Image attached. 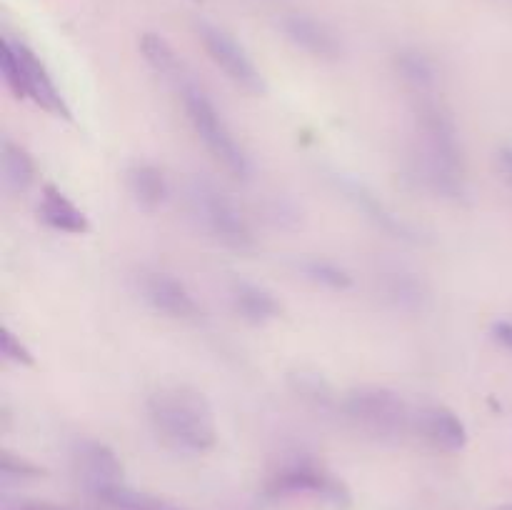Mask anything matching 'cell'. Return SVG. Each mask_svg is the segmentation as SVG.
Listing matches in <instances>:
<instances>
[{"mask_svg":"<svg viewBox=\"0 0 512 510\" xmlns=\"http://www.w3.org/2000/svg\"><path fill=\"white\" fill-rule=\"evenodd\" d=\"M15 510H70V508H60V505H50V503H23Z\"/></svg>","mask_w":512,"mask_h":510,"instance_id":"cell-28","label":"cell"},{"mask_svg":"<svg viewBox=\"0 0 512 510\" xmlns=\"http://www.w3.org/2000/svg\"><path fill=\"white\" fill-rule=\"evenodd\" d=\"M413 428L418 430L425 443L433 445L435 450H443V453H458L468 445V428L448 405L433 403L415 410Z\"/></svg>","mask_w":512,"mask_h":510,"instance_id":"cell-11","label":"cell"},{"mask_svg":"<svg viewBox=\"0 0 512 510\" xmlns=\"http://www.w3.org/2000/svg\"><path fill=\"white\" fill-rule=\"evenodd\" d=\"M155 435L180 453H208L218 443V423L205 393L190 385H165L148 400Z\"/></svg>","mask_w":512,"mask_h":510,"instance_id":"cell-2","label":"cell"},{"mask_svg":"<svg viewBox=\"0 0 512 510\" xmlns=\"http://www.w3.org/2000/svg\"><path fill=\"white\" fill-rule=\"evenodd\" d=\"M230 298H233L235 310L250 323H268L280 315V303L268 288L253 283V280L235 278L230 283Z\"/></svg>","mask_w":512,"mask_h":510,"instance_id":"cell-16","label":"cell"},{"mask_svg":"<svg viewBox=\"0 0 512 510\" xmlns=\"http://www.w3.org/2000/svg\"><path fill=\"white\" fill-rule=\"evenodd\" d=\"M188 205L203 230H208L218 243L228 248H250L253 245V230L243 210L235 205V200L225 193L220 185L208 178L188 180Z\"/></svg>","mask_w":512,"mask_h":510,"instance_id":"cell-6","label":"cell"},{"mask_svg":"<svg viewBox=\"0 0 512 510\" xmlns=\"http://www.w3.org/2000/svg\"><path fill=\"white\" fill-rule=\"evenodd\" d=\"M38 218L48 225L50 230L68 235H85L90 230V220L68 195L55 185H45L38 203Z\"/></svg>","mask_w":512,"mask_h":510,"instance_id":"cell-14","label":"cell"},{"mask_svg":"<svg viewBox=\"0 0 512 510\" xmlns=\"http://www.w3.org/2000/svg\"><path fill=\"white\" fill-rule=\"evenodd\" d=\"M343 413L360 433L375 440H400L413 428V410L395 390L358 385L343 398Z\"/></svg>","mask_w":512,"mask_h":510,"instance_id":"cell-4","label":"cell"},{"mask_svg":"<svg viewBox=\"0 0 512 510\" xmlns=\"http://www.w3.org/2000/svg\"><path fill=\"white\" fill-rule=\"evenodd\" d=\"M503 510H512V505H508V508H503Z\"/></svg>","mask_w":512,"mask_h":510,"instance_id":"cell-29","label":"cell"},{"mask_svg":"<svg viewBox=\"0 0 512 510\" xmlns=\"http://www.w3.org/2000/svg\"><path fill=\"white\" fill-rule=\"evenodd\" d=\"M0 73H3L5 85L15 93V98L33 100L45 113L70 120V108L60 88L55 85L53 75L48 73L43 60L28 45L13 38H3Z\"/></svg>","mask_w":512,"mask_h":510,"instance_id":"cell-5","label":"cell"},{"mask_svg":"<svg viewBox=\"0 0 512 510\" xmlns=\"http://www.w3.org/2000/svg\"><path fill=\"white\" fill-rule=\"evenodd\" d=\"M268 495L273 498H288V495H315L333 508H348L350 490L330 470L318 465L310 458H298L285 463L273 478L268 480Z\"/></svg>","mask_w":512,"mask_h":510,"instance_id":"cell-7","label":"cell"},{"mask_svg":"<svg viewBox=\"0 0 512 510\" xmlns=\"http://www.w3.org/2000/svg\"><path fill=\"white\" fill-rule=\"evenodd\" d=\"M298 270L310 280V283L320 285V288L328 290H350L353 288V275L338 265L335 260L320 258V255H310V258H303L298 263Z\"/></svg>","mask_w":512,"mask_h":510,"instance_id":"cell-22","label":"cell"},{"mask_svg":"<svg viewBox=\"0 0 512 510\" xmlns=\"http://www.w3.org/2000/svg\"><path fill=\"white\" fill-rule=\"evenodd\" d=\"M335 185H338V188L343 190L345 198H348L355 208L363 210L365 218L373 220L380 230H385V233L393 235V238L408 240V243L420 240L418 230H415L408 220L400 218L395 210H390L388 205H385L383 200H380L378 195L368 188V185H363L360 180L350 178V175H343V173L335 175Z\"/></svg>","mask_w":512,"mask_h":510,"instance_id":"cell-10","label":"cell"},{"mask_svg":"<svg viewBox=\"0 0 512 510\" xmlns=\"http://www.w3.org/2000/svg\"><path fill=\"white\" fill-rule=\"evenodd\" d=\"M140 53H143L145 63H148L160 78L170 80L175 88H180L185 80H190L183 60H180V55L175 53L173 45H170L163 35L143 33V38H140Z\"/></svg>","mask_w":512,"mask_h":510,"instance_id":"cell-19","label":"cell"},{"mask_svg":"<svg viewBox=\"0 0 512 510\" xmlns=\"http://www.w3.org/2000/svg\"><path fill=\"white\" fill-rule=\"evenodd\" d=\"M290 385H293V390L300 398L308 400L315 408H328L333 403V388H330V383L320 373L298 370V373L290 375Z\"/></svg>","mask_w":512,"mask_h":510,"instance_id":"cell-23","label":"cell"},{"mask_svg":"<svg viewBox=\"0 0 512 510\" xmlns=\"http://www.w3.org/2000/svg\"><path fill=\"white\" fill-rule=\"evenodd\" d=\"M98 500L115 510H183L180 505H175L173 500L145 493V490H135L130 488L128 483H120L115 485V488L105 490Z\"/></svg>","mask_w":512,"mask_h":510,"instance_id":"cell-21","label":"cell"},{"mask_svg":"<svg viewBox=\"0 0 512 510\" xmlns=\"http://www.w3.org/2000/svg\"><path fill=\"white\" fill-rule=\"evenodd\" d=\"M415 120H418L415 180L438 198L463 200L468 195V180H465L463 143L455 120L435 98L420 100Z\"/></svg>","mask_w":512,"mask_h":510,"instance_id":"cell-1","label":"cell"},{"mask_svg":"<svg viewBox=\"0 0 512 510\" xmlns=\"http://www.w3.org/2000/svg\"><path fill=\"white\" fill-rule=\"evenodd\" d=\"M498 168L503 173V178L512 185V148H508V145H503L498 150Z\"/></svg>","mask_w":512,"mask_h":510,"instance_id":"cell-27","label":"cell"},{"mask_svg":"<svg viewBox=\"0 0 512 510\" xmlns=\"http://www.w3.org/2000/svg\"><path fill=\"white\" fill-rule=\"evenodd\" d=\"M0 353H3L5 360H10V363L15 365H25V368H33L35 365V358L33 353H30L28 345H25L8 325L0 328Z\"/></svg>","mask_w":512,"mask_h":510,"instance_id":"cell-24","label":"cell"},{"mask_svg":"<svg viewBox=\"0 0 512 510\" xmlns=\"http://www.w3.org/2000/svg\"><path fill=\"white\" fill-rule=\"evenodd\" d=\"M70 463H73L75 480H78L93 498H100L105 490L125 483L123 463H120V458L115 455V450L110 448V445L100 443V440H75L73 453H70Z\"/></svg>","mask_w":512,"mask_h":510,"instance_id":"cell-9","label":"cell"},{"mask_svg":"<svg viewBox=\"0 0 512 510\" xmlns=\"http://www.w3.org/2000/svg\"><path fill=\"white\" fill-rule=\"evenodd\" d=\"M378 285L383 298L388 300L393 308L403 310V313H420L428 305V285L423 278L405 268H388L378 275Z\"/></svg>","mask_w":512,"mask_h":510,"instance_id":"cell-15","label":"cell"},{"mask_svg":"<svg viewBox=\"0 0 512 510\" xmlns=\"http://www.w3.org/2000/svg\"><path fill=\"white\" fill-rule=\"evenodd\" d=\"M35 160L30 158L28 150L23 145L13 143V140L3 138L0 143V178L3 185L13 193H25L30 185L35 183Z\"/></svg>","mask_w":512,"mask_h":510,"instance_id":"cell-20","label":"cell"},{"mask_svg":"<svg viewBox=\"0 0 512 510\" xmlns=\"http://www.w3.org/2000/svg\"><path fill=\"white\" fill-rule=\"evenodd\" d=\"M140 293L150 308L168 318H193L198 313L193 293L185 288L183 280L165 270H148L140 275Z\"/></svg>","mask_w":512,"mask_h":510,"instance_id":"cell-12","label":"cell"},{"mask_svg":"<svg viewBox=\"0 0 512 510\" xmlns=\"http://www.w3.org/2000/svg\"><path fill=\"white\" fill-rule=\"evenodd\" d=\"M195 3H200V0H195Z\"/></svg>","mask_w":512,"mask_h":510,"instance_id":"cell-30","label":"cell"},{"mask_svg":"<svg viewBox=\"0 0 512 510\" xmlns=\"http://www.w3.org/2000/svg\"><path fill=\"white\" fill-rule=\"evenodd\" d=\"M125 185H128V193L133 195L135 205L148 213L158 210L168 198V180H165L163 170L153 163L130 165L125 173Z\"/></svg>","mask_w":512,"mask_h":510,"instance_id":"cell-17","label":"cell"},{"mask_svg":"<svg viewBox=\"0 0 512 510\" xmlns=\"http://www.w3.org/2000/svg\"><path fill=\"white\" fill-rule=\"evenodd\" d=\"M490 335H493L495 343L512 350V320H495V323L490 325Z\"/></svg>","mask_w":512,"mask_h":510,"instance_id":"cell-26","label":"cell"},{"mask_svg":"<svg viewBox=\"0 0 512 510\" xmlns=\"http://www.w3.org/2000/svg\"><path fill=\"white\" fill-rule=\"evenodd\" d=\"M0 473H3V480H8V478H38V475H43V468L28 463L25 458H15L13 453H3V458H0Z\"/></svg>","mask_w":512,"mask_h":510,"instance_id":"cell-25","label":"cell"},{"mask_svg":"<svg viewBox=\"0 0 512 510\" xmlns=\"http://www.w3.org/2000/svg\"><path fill=\"white\" fill-rule=\"evenodd\" d=\"M395 70L400 80L418 95V100L433 98L438 90V68L425 53L413 48H405L395 55Z\"/></svg>","mask_w":512,"mask_h":510,"instance_id":"cell-18","label":"cell"},{"mask_svg":"<svg viewBox=\"0 0 512 510\" xmlns=\"http://www.w3.org/2000/svg\"><path fill=\"white\" fill-rule=\"evenodd\" d=\"M280 28H283L285 38L293 45H298L300 50L310 53L313 58L320 60H335L340 55V40L333 30L328 28L320 20L310 18L305 13H290L280 20Z\"/></svg>","mask_w":512,"mask_h":510,"instance_id":"cell-13","label":"cell"},{"mask_svg":"<svg viewBox=\"0 0 512 510\" xmlns=\"http://www.w3.org/2000/svg\"><path fill=\"white\" fill-rule=\"evenodd\" d=\"M195 33H198L200 43H203L210 60H213L238 88H243L245 93L253 95L265 93V80L263 75H260L258 65L253 63L248 50H245L228 30L218 28V25L208 23V20H198V23H195Z\"/></svg>","mask_w":512,"mask_h":510,"instance_id":"cell-8","label":"cell"},{"mask_svg":"<svg viewBox=\"0 0 512 510\" xmlns=\"http://www.w3.org/2000/svg\"><path fill=\"white\" fill-rule=\"evenodd\" d=\"M178 93L180 98H183L190 125H193V130L198 133V138L203 140L208 153L213 155L233 178L248 180L250 175H253V163H250L245 148L233 135L230 125L225 123L223 113H220V110L215 108L213 100L205 95V90H200L198 85H195V80L190 78L180 85Z\"/></svg>","mask_w":512,"mask_h":510,"instance_id":"cell-3","label":"cell"}]
</instances>
